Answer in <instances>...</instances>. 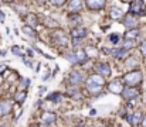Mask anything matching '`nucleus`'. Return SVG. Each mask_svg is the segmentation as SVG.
<instances>
[{
    "mask_svg": "<svg viewBox=\"0 0 146 127\" xmlns=\"http://www.w3.org/2000/svg\"><path fill=\"white\" fill-rule=\"evenodd\" d=\"M29 84H30L29 79H23V81H21V89H23L24 86H29Z\"/></svg>",
    "mask_w": 146,
    "mask_h": 127,
    "instance_id": "35",
    "label": "nucleus"
},
{
    "mask_svg": "<svg viewBox=\"0 0 146 127\" xmlns=\"http://www.w3.org/2000/svg\"><path fill=\"white\" fill-rule=\"evenodd\" d=\"M68 7H70V10H71L72 13H77L78 10H81V7H82V1H80V0H72V1H70Z\"/></svg>",
    "mask_w": 146,
    "mask_h": 127,
    "instance_id": "16",
    "label": "nucleus"
},
{
    "mask_svg": "<svg viewBox=\"0 0 146 127\" xmlns=\"http://www.w3.org/2000/svg\"><path fill=\"white\" fill-rule=\"evenodd\" d=\"M122 96L125 100H133L139 96V90L136 88H125L122 92Z\"/></svg>",
    "mask_w": 146,
    "mask_h": 127,
    "instance_id": "3",
    "label": "nucleus"
},
{
    "mask_svg": "<svg viewBox=\"0 0 146 127\" xmlns=\"http://www.w3.org/2000/svg\"><path fill=\"white\" fill-rule=\"evenodd\" d=\"M48 76H50V71L46 74V75H44V76H43V79H44V81H47V79H48Z\"/></svg>",
    "mask_w": 146,
    "mask_h": 127,
    "instance_id": "38",
    "label": "nucleus"
},
{
    "mask_svg": "<svg viewBox=\"0 0 146 127\" xmlns=\"http://www.w3.org/2000/svg\"><path fill=\"white\" fill-rule=\"evenodd\" d=\"M85 36H87V30H85L84 27H75V28L71 30V37H72L74 40H81V38H84Z\"/></svg>",
    "mask_w": 146,
    "mask_h": 127,
    "instance_id": "10",
    "label": "nucleus"
},
{
    "mask_svg": "<svg viewBox=\"0 0 146 127\" xmlns=\"http://www.w3.org/2000/svg\"><path fill=\"white\" fill-rule=\"evenodd\" d=\"M46 26H47V27H52V28H57V27H58V23H55L52 18H47V20H46Z\"/></svg>",
    "mask_w": 146,
    "mask_h": 127,
    "instance_id": "29",
    "label": "nucleus"
},
{
    "mask_svg": "<svg viewBox=\"0 0 146 127\" xmlns=\"http://www.w3.org/2000/svg\"><path fill=\"white\" fill-rule=\"evenodd\" d=\"M87 85H99V86H104V78L99 76V75H92L87 79Z\"/></svg>",
    "mask_w": 146,
    "mask_h": 127,
    "instance_id": "15",
    "label": "nucleus"
},
{
    "mask_svg": "<svg viewBox=\"0 0 146 127\" xmlns=\"http://www.w3.org/2000/svg\"><path fill=\"white\" fill-rule=\"evenodd\" d=\"M26 97H27V90H20V92L16 93L14 100H16L17 103H23V102L26 100Z\"/></svg>",
    "mask_w": 146,
    "mask_h": 127,
    "instance_id": "20",
    "label": "nucleus"
},
{
    "mask_svg": "<svg viewBox=\"0 0 146 127\" xmlns=\"http://www.w3.org/2000/svg\"><path fill=\"white\" fill-rule=\"evenodd\" d=\"M52 40L55 44H58V45H62V47H67L68 45V37L64 34V31H55V33H52Z\"/></svg>",
    "mask_w": 146,
    "mask_h": 127,
    "instance_id": "2",
    "label": "nucleus"
},
{
    "mask_svg": "<svg viewBox=\"0 0 146 127\" xmlns=\"http://www.w3.org/2000/svg\"><path fill=\"white\" fill-rule=\"evenodd\" d=\"M23 61H24V64H26V65H27V66H30V68H33V62H31V61H30V59H26V58H24V59H23Z\"/></svg>",
    "mask_w": 146,
    "mask_h": 127,
    "instance_id": "34",
    "label": "nucleus"
},
{
    "mask_svg": "<svg viewBox=\"0 0 146 127\" xmlns=\"http://www.w3.org/2000/svg\"><path fill=\"white\" fill-rule=\"evenodd\" d=\"M64 57H65L71 64H77V62H78V59H77V54H74V52H71V51L64 52Z\"/></svg>",
    "mask_w": 146,
    "mask_h": 127,
    "instance_id": "24",
    "label": "nucleus"
},
{
    "mask_svg": "<svg viewBox=\"0 0 146 127\" xmlns=\"http://www.w3.org/2000/svg\"><path fill=\"white\" fill-rule=\"evenodd\" d=\"M84 51L87 52L88 58H90V57H97L98 55V49L95 47H92V45H87V47L84 48Z\"/></svg>",
    "mask_w": 146,
    "mask_h": 127,
    "instance_id": "22",
    "label": "nucleus"
},
{
    "mask_svg": "<svg viewBox=\"0 0 146 127\" xmlns=\"http://www.w3.org/2000/svg\"><path fill=\"white\" fill-rule=\"evenodd\" d=\"M129 10H131V14H143L142 10H146V9H145L143 1L136 0V1H132V3L129 4Z\"/></svg>",
    "mask_w": 146,
    "mask_h": 127,
    "instance_id": "5",
    "label": "nucleus"
},
{
    "mask_svg": "<svg viewBox=\"0 0 146 127\" xmlns=\"http://www.w3.org/2000/svg\"><path fill=\"white\" fill-rule=\"evenodd\" d=\"M132 47H133V41H129V40H126V41L123 42V45H122V48H125L126 51H128V49H131Z\"/></svg>",
    "mask_w": 146,
    "mask_h": 127,
    "instance_id": "31",
    "label": "nucleus"
},
{
    "mask_svg": "<svg viewBox=\"0 0 146 127\" xmlns=\"http://www.w3.org/2000/svg\"><path fill=\"white\" fill-rule=\"evenodd\" d=\"M138 36H139V30H138V28H135V30H128V31L125 33V38L129 40V41H133Z\"/></svg>",
    "mask_w": 146,
    "mask_h": 127,
    "instance_id": "18",
    "label": "nucleus"
},
{
    "mask_svg": "<svg viewBox=\"0 0 146 127\" xmlns=\"http://www.w3.org/2000/svg\"><path fill=\"white\" fill-rule=\"evenodd\" d=\"M142 127H146V114L143 116V119H142Z\"/></svg>",
    "mask_w": 146,
    "mask_h": 127,
    "instance_id": "37",
    "label": "nucleus"
},
{
    "mask_svg": "<svg viewBox=\"0 0 146 127\" xmlns=\"http://www.w3.org/2000/svg\"><path fill=\"white\" fill-rule=\"evenodd\" d=\"M85 4L90 10H101L105 7L106 3L104 0H88V1H85Z\"/></svg>",
    "mask_w": 146,
    "mask_h": 127,
    "instance_id": "9",
    "label": "nucleus"
},
{
    "mask_svg": "<svg viewBox=\"0 0 146 127\" xmlns=\"http://www.w3.org/2000/svg\"><path fill=\"white\" fill-rule=\"evenodd\" d=\"M111 54H112L113 58H122V57L126 55V49L125 48H116V49H112Z\"/></svg>",
    "mask_w": 146,
    "mask_h": 127,
    "instance_id": "19",
    "label": "nucleus"
},
{
    "mask_svg": "<svg viewBox=\"0 0 146 127\" xmlns=\"http://www.w3.org/2000/svg\"><path fill=\"white\" fill-rule=\"evenodd\" d=\"M11 112V103L9 100H1L0 102V116H6Z\"/></svg>",
    "mask_w": 146,
    "mask_h": 127,
    "instance_id": "12",
    "label": "nucleus"
},
{
    "mask_svg": "<svg viewBox=\"0 0 146 127\" xmlns=\"http://www.w3.org/2000/svg\"><path fill=\"white\" fill-rule=\"evenodd\" d=\"M1 20H4V14H1V13H0V21H1Z\"/></svg>",
    "mask_w": 146,
    "mask_h": 127,
    "instance_id": "41",
    "label": "nucleus"
},
{
    "mask_svg": "<svg viewBox=\"0 0 146 127\" xmlns=\"http://www.w3.org/2000/svg\"><path fill=\"white\" fill-rule=\"evenodd\" d=\"M126 66H138V59L135 57H129L126 61Z\"/></svg>",
    "mask_w": 146,
    "mask_h": 127,
    "instance_id": "28",
    "label": "nucleus"
},
{
    "mask_svg": "<svg viewBox=\"0 0 146 127\" xmlns=\"http://www.w3.org/2000/svg\"><path fill=\"white\" fill-rule=\"evenodd\" d=\"M41 120H43L44 123L50 124V123H54V122L57 120V116H55L52 112H44V113L41 114Z\"/></svg>",
    "mask_w": 146,
    "mask_h": 127,
    "instance_id": "14",
    "label": "nucleus"
},
{
    "mask_svg": "<svg viewBox=\"0 0 146 127\" xmlns=\"http://www.w3.org/2000/svg\"><path fill=\"white\" fill-rule=\"evenodd\" d=\"M108 89H109V92L111 93H115V95H122V92H123V86H122V82L121 81H113V82H111V84L108 85Z\"/></svg>",
    "mask_w": 146,
    "mask_h": 127,
    "instance_id": "7",
    "label": "nucleus"
},
{
    "mask_svg": "<svg viewBox=\"0 0 146 127\" xmlns=\"http://www.w3.org/2000/svg\"><path fill=\"white\" fill-rule=\"evenodd\" d=\"M11 51H13V54L17 55V57H24V51H23L20 47H17V45H14V47L11 48Z\"/></svg>",
    "mask_w": 146,
    "mask_h": 127,
    "instance_id": "27",
    "label": "nucleus"
},
{
    "mask_svg": "<svg viewBox=\"0 0 146 127\" xmlns=\"http://www.w3.org/2000/svg\"><path fill=\"white\" fill-rule=\"evenodd\" d=\"M38 127H50V126H48V124H47V123H44V124H40V126H38Z\"/></svg>",
    "mask_w": 146,
    "mask_h": 127,
    "instance_id": "40",
    "label": "nucleus"
},
{
    "mask_svg": "<svg viewBox=\"0 0 146 127\" xmlns=\"http://www.w3.org/2000/svg\"><path fill=\"white\" fill-rule=\"evenodd\" d=\"M70 21H71V23H74V24H78V23L81 21V17H80V14L71 13V14H70Z\"/></svg>",
    "mask_w": 146,
    "mask_h": 127,
    "instance_id": "26",
    "label": "nucleus"
},
{
    "mask_svg": "<svg viewBox=\"0 0 146 127\" xmlns=\"http://www.w3.org/2000/svg\"><path fill=\"white\" fill-rule=\"evenodd\" d=\"M44 90H46V88H44V86H41V88H40V93H44Z\"/></svg>",
    "mask_w": 146,
    "mask_h": 127,
    "instance_id": "39",
    "label": "nucleus"
},
{
    "mask_svg": "<svg viewBox=\"0 0 146 127\" xmlns=\"http://www.w3.org/2000/svg\"><path fill=\"white\" fill-rule=\"evenodd\" d=\"M75 127H82V126H75Z\"/></svg>",
    "mask_w": 146,
    "mask_h": 127,
    "instance_id": "42",
    "label": "nucleus"
},
{
    "mask_svg": "<svg viewBox=\"0 0 146 127\" xmlns=\"http://www.w3.org/2000/svg\"><path fill=\"white\" fill-rule=\"evenodd\" d=\"M77 59H78V62H87L88 61V55H87V52L84 51V49H80L78 52H77Z\"/></svg>",
    "mask_w": 146,
    "mask_h": 127,
    "instance_id": "23",
    "label": "nucleus"
},
{
    "mask_svg": "<svg viewBox=\"0 0 146 127\" xmlns=\"http://www.w3.org/2000/svg\"><path fill=\"white\" fill-rule=\"evenodd\" d=\"M52 4H55V6H62V4H65V1L64 0H60V1H51Z\"/></svg>",
    "mask_w": 146,
    "mask_h": 127,
    "instance_id": "36",
    "label": "nucleus"
},
{
    "mask_svg": "<svg viewBox=\"0 0 146 127\" xmlns=\"http://www.w3.org/2000/svg\"><path fill=\"white\" fill-rule=\"evenodd\" d=\"M23 33L26 34V36H29V37H36V31H34V28H31V27H29V26H23Z\"/></svg>",
    "mask_w": 146,
    "mask_h": 127,
    "instance_id": "25",
    "label": "nucleus"
},
{
    "mask_svg": "<svg viewBox=\"0 0 146 127\" xmlns=\"http://www.w3.org/2000/svg\"><path fill=\"white\" fill-rule=\"evenodd\" d=\"M87 88H88V90H90L91 95H99L102 92V88L104 86H99V85H87Z\"/></svg>",
    "mask_w": 146,
    "mask_h": 127,
    "instance_id": "21",
    "label": "nucleus"
},
{
    "mask_svg": "<svg viewBox=\"0 0 146 127\" xmlns=\"http://www.w3.org/2000/svg\"><path fill=\"white\" fill-rule=\"evenodd\" d=\"M123 82L128 85L129 88H133L135 85L142 82V72L141 71H131L123 76Z\"/></svg>",
    "mask_w": 146,
    "mask_h": 127,
    "instance_id": "1",
    "label": "nucleus"
},
{
    "mask_svg": "<svg viewBox=\"0 0 146 127\" xmlns=\"http://www.w3.org/2000/svg\"><path fill=\"white\" fill-rule=\"evenodd\" d=\"M37 24H38V21H37V16L33 14V13H29V14L26 16V26L34 28Z\"/></svg>",
    "mask_w": 146,
    "mask_h": 127,
    "instance_id": "13",
    "label": "nucleus"
},
{
    "mask_svg": "<svg viewBox=\"0 0 146 127\" xmlns=\"http://www.w3.org/2000/svg\"><path fill=\"white\" fill-rule=\"evenodd\" d=\"M142 113L141 112H133L132 114L128 116V122L132 124V126H136L138 123H142Z\"/></svg>",
    "mask_w": 146,
    "mask_h": 127,
    "instance_id": "11",
    "label": "nucleus"
},
{
    "mask_svg": "<svg viewBox=\"0 0 146 127\" xmlns=\"http://www.w3.org/2000/svg\"><path fill=\"white\" fill-rule=\"evenodd\" d=\"M123 24H125V27H128V30H135L138 27V20L133 14H128L123 20Z\"/></svg>",
    "mask_w": 146,
    "mask_h": 127,
    "instance_id": "8",
    "label": "nucleus"
},
{
    "mask_svg": "<svg viewBox=\"0 0 146 127\" xmlns=\"http://www.w3.org/2000/svg\"><path fill=\"white\" fill-rule=\"evenodd\" d=\"M84 81V75L80 71H71L68 75V82L71 85H78Z\"/></svg>",
    "mask_w": 146,
    "mask_h": 127,
    "instance_id": "4",
    "label": "nucleus"
},
{
    "mask_svg": "<svg viewBox=\"0 0 146 127\" xmlns=\"http://www.w3.org/2000/svg\"><path fill=\"white\" fill-rule=\"evenodd\" d=\"M109 16H111V18H112V20H118V18H121V17H122V10H121L119 7H112V9H111Z\"/></svg>",
    "mask_w": 146,
    "mask_h": 127,
    "instance_id": "17",
    "label": "nucleus"
},
{
    "mask_svg": "<svg viewBox=\"0 0 146 127\" xmlns=\"http://www.w3.org/2000/svg\"><path fill=\"white\" fill-rule=\"evenodd\" d=\"M95 71H97V74L99 76H102V78H108L109 75H111V66L108 65V64H98L97 66H95Z\"/></svg>",
    "mask_w": 146,
    "mask_h": 127,
    "instance_id": "6",
    "label": "nucleus"
},
{
    "mask_svg": "<svg viewBox=\"0 0 146 127\" xmlns=\"http://www.w3.org/2000/svg\"><path fill=\"white\" fill-rule=\"evenodd\" d=\"M109 40L113 42V44H116V42L119 41V36H118V34H111V36H109Z\"/></svg>",
    "mask_w": 146,
    "mask_h": 127,
    "instance_id": "32",
    "label": "nucleus"
},
{
    "mask_svg": "<svg viewBox=\"0 0 146 127\" xmlns=\"http://www.w3.org/2000/svg\"><path fill=\"white\" fill-rule=\"evenodd\" d=\"M48 100L58 102V100H61V95H60V93H51V95L48 96Z\"/></svg>",
    "mask_w": 146,
    "mask_h": 127,
    "instance_id": "30",
    "label": "nucleus"
},
{
    "mask_svg": "<svg viewBox=\"0 0 146 127\" xmlns=\"http://www.w3.org/2000/svg\"><path fill=\"white\" fill-rule=\"evenodd\" d=\"M141 52H142V55L146 57V41H143L141 44Z\"/></svg>",
    "mask_w": 146,
    "mask_h": 127,
    "instance_id": "33",
    "label": "nucleus"
}]
</instances>
